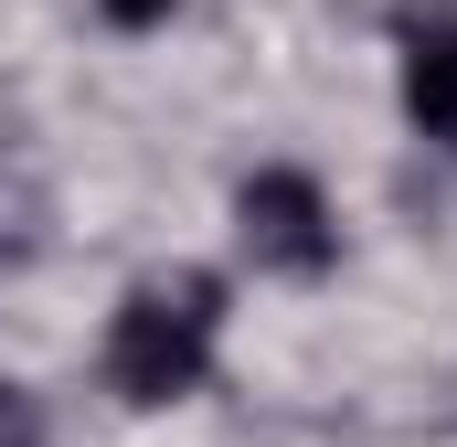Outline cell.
Returning <instances> with one entry per match:
<instances>
[{"instance_id":"1","label":"cell","mask_w":457,"mask_h":447,"mask_svg":"<svg viewBox=\"0 0 457 447\" xmlns=\"http://www.w3.org/2000/svg\"><path fill=\"white\" fill-rule=\"evenodd\" d=\"M213 373V299L203 288H138L107 331V384L128 405H181Z\"/></svg>"},{"instance_id":"2","label":"cell","mask_w":457,"mask_h":447,"mask_svg":"<svg viewBox=\"0 0 457 447\" xmlns=\"http://www.w3.org/2000/svg\"><path fill=\"white\" fill-rule=\"evenodd\" d=\"M245 245L266 256V266H330V245H341V224H330V203H320V181L309 171H255L245 181Z\"/></svg>"},{"instance_id":"3","label":"cell","mask_w":457,"mask_h":447,"mask_svg":"<svg viewBox=\"0 0 457 447\" xmlns=\"http://www.w3.org/2000/svg\"><path fill=\"white\" fill-rule=\"evenodd\" d=\"M404 117L426 139H457V21H415L404 32Z\"/></svg>"},{"instance_id":"4","label":"cell","mask_w":457,"mask_h":447,"mask_svg":"<svg viewBox=\"0 0 457 447\" xmlns=\"http://www.w3.org/2000/svg\"><path fill=\"white\" fill-rule=\"evenodd\" d=\"M160 11H170V0H107V21H128V32H138V21H160Z\"/></svg>"}]
</instances>
